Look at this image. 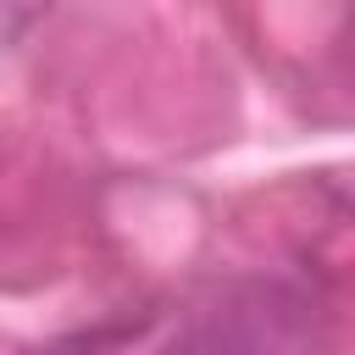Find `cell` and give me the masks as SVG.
Returning a JSON list of instances; mask_svg holds the SVG:
<instances>
[{
    "mask_svg": "<svg viewBox=\"0 0 355 355\" xmlns=\"http://www.w3.org/2000/svg\"><path fill=\"white\" fill-rule=\"evenodd\" d=\"M161 355H272V344L239 316H200L178 327Z\"/></svg>",
    "mask_w": 355,
    "mask_h": 355,
    "instance_id": "obj_1",
    "label": "cell"
}]
</instances>
